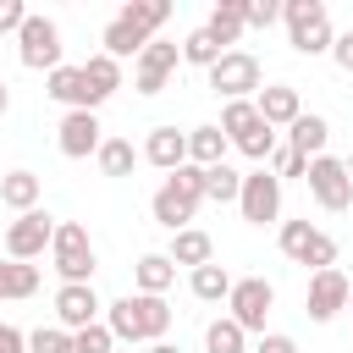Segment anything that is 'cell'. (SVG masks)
<instances>
[{"mask_svg":"<svg viewBox=\"0 0 353 353\" xmlns=\"http://www.w3.org/2000/svg\"><path fill=\"white\" fill-rule=\"evenodd\" d=\"M347 276L331 265V270H314V281H309V298H303V309H309V320L314 325H325V320H336V309H347Z\"/></svg>","mask_w":353,"mask_h":353,"instance_id":"15","label":"cell"},{"mask_svg":"<svg viewBox=\"0 0 353 353\" xmlns=\"http://www.w3.org/2000/svg\"><path fill=\"white\" fill-rule=\"evenodd\" d=\"M28 353H77V347H72V331H61V325H39V331L28 336Z\"/></svg>","mask_w":353,"mask_h":353,"instance_id":"34","label":"cell"},{"mask_svg":"<svg viewBox=\"0 0 353 353\" xmlns=\"http://www.w3.org/2000/svg\"><path fill=\"white\" fill-rule=\"evenodd\" d=\"M110 342H116V336H110V325H99V320L83 325V331H72V347H77V353H110Z\"/></svg>","mask_w":353,"mask_h":353,"instance_id":"36","label":"cell"},{"mask_svg":"<svg viewBox=\"0 0 353 353\" xmlns=\"http://www.w3.org/2000/svg\"><path fill=\"white\" fill-rule=\"evenodd\" d=\"M237 193H243V176H237V171H232L226 160L204 171V199H215V204H232Z\"/></svg>","mask_w":353,"mask_h":353,"instance_id":"33","label":"cell"},{"mask_svg":"<svg viewBox=\"0 0 353 353\" xmlns=\"http://www.w3.org/2000/svg\"><path fill=\"white\" fill-rule=\"evenodd\" d=\"M325 138H331V127H325V116H298V121L287 127V149H298L303 160H314V154H325Z\"/></svg>","mask_w":353,"mask_h":353,"instance_id":"23","label":"cell"},{"mask_svg":"<svg viewBox=\"0 0 353 353\" xmlns=\"http://www.w3.org/2000/svg\"><path fill=\"white\" fill-rule=\"evenodd\" d=\"M281 254L292 265H314V270H331L336 265V243L320 226H309V221H281Z\"/></svg>","mask_w":353,"mask_h":353,"instance_id":"7","label":"cell"},{"mask_svg":"<svg viewBox=\"0 0 353 353\" xmlns=\"http://www.w3.org/2000/svg\"><path fill=\"white\" fill-rule=\"evenodd\" d=\"M342 171H347V182H353V154H347V160H342Z\"/></svg>","mask_w":353,"mask_h":353,"instance_id":"44","label":"cell"},{"mask_svg":"<svg viewBox=\"0 0 353 353\" xmlns=\"http://www.w3.org/2000/svg\"><path fill=\"white\" fill-rule=\"evenodd\" d=\"M276 17H281L276 0H243V28H270Z\"/></svg>","mask_w":353,"mask_h":353,"instance_id":"37","label":"cell"},{"mask_svg":"<svg viewBox=\"0 0 353 353\" xmlns=\"http://www.w3.org/2000/svg\"><path fill=\"white\" fill-rule=\"evenodd\" d=\"M50 237H55V221L44 215V210H28V215H17L11 226H6V254L11 259H39L44 248H50Z\"/></svg>","mask_w":353,"mask_h":353,"instance_id":"13","label":"cell"},{"mask_svg":"<svg viewBox=\"0 0 353 353\" xmlns=\"http://www.w3.org/2000/svg\"><path fill=\"white\" fill-rule=\"evenodd\" d=\"M17 50H22V66L55 72V66H61V28H55L50 17H33V11H28V22L17 28Z\"/></svg>","mask_w":353,"mask_h":353,"instance_id":"8","label":"cell"},{"mask_svg":"<svg viewBox=\"0 0 353 353\" xmlns=\"http://www.w3.org/2000/svg\"><path fill=\"white\" fill-rule=\"evenodd\" d=\"M28 22V6L22 0H0V33H17Z\"/></svg>","mask_w":353,"mask_h":353,"instance_id":"38","label":"cell"},{"mask_svg":"<svg viewBox=\"0 0 353 353\" xmlns=\"http://www.w3.org/2000/svg\"><path fill=\"white\" fill-rule=\"evenodd\" d=\"M265 171L281 182V176H303V171H309V160H303L298 149H287V143H281V149H270V165H265Z\"/></svg>","mask_w":353,"mask_h":353,"instance_id":"35","label":"cell"},{"mask_svg":"<svg viewBox=\"0 0 353 353\" xmlns=\"http://www.w3.org/2000/svg\"><path fill=\"white\" fill-rule=\"evenodd\" d=\"M149 353H182V347H171V342H149Z\"/></svg>","mask_w":353,"mask_h":353,"instance_id":"42","label":"cell"},{"mask_svg":"<svg viewBox=\"0 0 353 353\" xmlns=\"http://www.w3.org/2000/svg\"><path fill=\"white\" fill-rule=\"evenodd\" d=\"M204 28H210V33H215V44L226 50V44L243 33V0H221V6L210 11V22H204Z\"/></svg>","mask_w":353,"mask_h":353,"instance_id":"28","label":"cell"},{"mask_svg":"<svg viewBox=\"0 0 353 353\" xmlns=\"http://www.w3.org/2000/svg\"><path fill=\"white\" fill-rule=\"evenodd\" d=\"M254 353H298V342L292 336H281V331H270V336H259V347Z\"/></svg>","mask_w":353,"mask_h":353,"instance_id":"39","label":"cell"},{"mask_svg":"<svg viewBox=\"0 0 353 353\" xmlns=\"http://www.w3.org/2000/svg\"><path fill=\"white\" fill-rule=\"evenodd\" d=\"M199 204H204V171L199 165H176L165 182H160V193H154V221L165 226V232H182L193 215H199Z\"/></svg>","mask_w":353,"mask_h":353,"instance_id":"3","label":"cell"},{"mask_svg":"<svg viewBox=\"0 0 353 353\" xmlns=\"http://www.w3.org/2000/svg\"><path fill=\"white\" fill-rule=\"evenodd\" d=\"M226 309H232V320H237L243 331H265V314L276 309V287H270L265 276H243V281H232Z\"/></svg>","mask_w":353,"mask_h":353,"instance_id":"9","label":"cell"},{"mask_svg":"<svg viewBox=\"0 0 353 353\" xmlns=\"http://www.w3.org/2000/svg\"><path fill=\"white\" fill-rule=\"evenodd\" d=\"M50 254H55V270H61V287L66 281H88L94 276V243L77 221H61L55 237H50Z\"/></svg>","mask_w":353,"mask_h":353,"instance_id":"6","label":"cell"},{"mask_svg":"<svg viewBox=\"0 0 353 353\" xmlns=\"http://www.w3.org/2000/svg\"><path fill=\"white\" fill-rule=\"evenodd\" d=\"M176 61H182V44L149 39V44L138 50V66H132V83H138V94H160V88H165V77L176 72Z\"/></svg>","mask_w":353,"mask_h":353,"instance_id":"14","label":"cell"},{"mask_svg":"<svg viewBox=\"0 0 353 353\" xmlns=\"http://www.w3.org/2000/svg\"><path fill=\"white\" fill-rule=\"evenodd\" d=\"M99 116L94 110H66L61 116V154L66 160H88V154H99Z\"/></svg>","mask_w":353,"mask_h":353,"instance_id":"17","label":"cell"},{"mask_svg":"<svg viewBox=\"0 0 353 353\" xmlns=\"http://www.w3.org/2000/svg\"><path fill=\"white\" fill-rule=\"evenodd\" d=\"M221 132H226V143H232L237 154H248V160H270V149H276V127H265V116L254 110V99H226Z\"/></svg>","mask_w":353,"mask_h":353,"instance_id":"4","label":"cell"},{"mask_svg":"<svg viewBox=\"0 0 353 353\" xmlns=\"http://www.w3.org/2000/svg\"><path fill=\"white\" fill-rule=\"evenodd\" d=\"M44 94H50V99H61V105H72V110H83V72H77V66H55Z\"/></svg>","mask_w":353,"mask_h":353,"instance_id":"32","label":"cell"},{"mask_svg":"<svg viewBox=\"0 0 353 353\" xmlns=\"http://www.w3.org/2000/svg\"><path fill=\"white\" fill-rule=\"evenodd\" d=\"M94 160H99V171H105V176H132V165H138V149H132L127 138H105Z\"/></svg>","mask_w":353,"mask_h":353,"instance_id":"27","label":"cell"},{"mask_svg":"<svg viewBox=\"0 0 353 353\" xmlns=\"http://www.w3.org/2000/svg\"><path fill=\"white\" fill-rule=\"evenodd\" d=\"M132 276H138V292H154V298H160V292L176 281V265H171L165 254H143V259L132 265Z\"/></svg>","mask_w":353,"mask_h":353,"instance_id":"25","label":"cell"},{"mask_svg":"<svg viewBox=\"0 0 353 353\" xmlns=\"http://www.w3.org/2000/svg\"><path fill=\"white\" fill-rule=\"evenodd\" d=\"M77 72H83V110L105 105V99H110V94L121 88V61H110L105 50H99V55H88V61H83Z\"/></svg>","mask_w":353,"mask_h":353,"instance_id":"18","label":"cell"},{"mask_svg":"<svg viewBox=\"0 0 353 353\" xmlns=\"http://www.w3.org/2000/svg\"><path fill=\"white\" fill-rule=\"evenodd\" d=\"M99 292L88 287V281H66L61 292H55V320H61V331H83V325H94L99 320Z\"/></svg>","mask_w":353,"mask_h":353,"instance_id":"16","label":"cell"},{"mask_svg":"<svg viewBox=\"0 0 353 353\" xmlns=\"http://www.w3.org/2000/svg\"><path fill=\"white\" fill-rule=\"evenodd\" d=\"M331 55H336V66H342V72H353V33L331 39Z\"/></svg>","mask_w":353,"mask_h":353,"instance_id":"41","label":"cell"},{"mask_svg":"<svg viewBox=\"0 0 353 353\" xmlns=\"http://www.w3.org/2000/svg\"><path fill=\"white\" fill-rule=\"evenodd\" d=\"M0 353H28V336L17 325H6V320H0Z\"/></svg>","mask_w":353,"mask_h":353,"instance_id":"40","label":"cell"},{"mask_svg":"<svg viewBox=\"0 0 353 353\" xmlns=\"http://www.w3.org/2000/svg\"><path fill=\"white\" fill-rule=\"evenodd\" d=\"M165 259L171 265H210L215 259V243H210V232H199V226H182V232H171V248H165Z\"/></svg>","mask_w":353,"mask_h":353,"instance_id":"21","label":"cell"},{"mask_svg":"<svg viewBox=\"0 0 353 353\" xmlns=\"http://www.w3.org/2000/svg\"><path fill=\"white\" fill-rule=\"evenodd\" d=\"M210 88H215L221 99H248V94H259V61H254L248 50H226V55L210 66Z\"/></svg>","mask_w":353,"mask_h":353,"instance_id":"10","label":"cell"},{"mask_svg":"<svg viewBox=\"0 0 353 353\" xmlns=\"http://www.w3.org/2000/svg\"><path fill=\"white\" fill-rule=\"evenodd\" d=\"M226 132L221 127H193L188 132V165H199V171H210V165H221L226 160Z\"/></svg>","mask_w":353,"mask_h":353,"instance_id":"22","label":"cell"},{"mask_svg":"<svg viewBox=\"0 0 353 353\" xmlns=\"http://www.w3.org/2000/svg\"><path fill=\"white\" fill-rule=\"evenodd\" d=\"M143 160H149V165H160V171L188 165V132H176V127H154V132H149V143H143Z\"/></svg>","mask_w":353,"mask_h":353,"instance_id":"20","label":"cell"},{"mask_svg":"<svg viewBox=\"0 0 353 353\" xmlns=\"http://www.w3.org/2000/svg\"><path fill=\"white\" fill-rule=\"evenodd\" d=\"M226 292H232V276H226V265H215V259H210V265H199V270H193V298H204V303H221Z\"/></svg>","mask_w":353,"mask_h":353,"instance_id":"29","label":"cell"},{"mask_svg":"<svg viewBox=\"0 0 353 353\" xmlns=\"http://www.w3.org/2000/svg\"><path fill=\"white\" fill-rule=\"evenodd\" d=\"M165 17H171L165 0H127V6L105 22V55H110V61L138 55V50L154 39V28H165Z\"/></svg>","mask_w":353,"mask_h":353,"instance_id":"1","label":"cell"},{"mask_svg":"<svg viewBox=\"0 0 353 353\" xmlns=\"http://www.w3.org/2000/svg\"><path fill=\"white\" fill-rule=\"evenodd\" d=\"M237 210H243V221L248 226H265V221H276L281 215V182L259 165V171H248L243 176V193H237Z\"/></svg>","mask_w":353,"mask_h":353,"instance_id":"12","label":"cell"},{"mask_svg":"<svg viewBox=\"0 0 353 353\" xmlns=\"http://www.w3.org/2000/svg\"><path fill=\"white\" fill-rule=\"evenodd\" d=\"M243 325L232 320V314H221V320H210V331H204V353H243Z\"/></svg>","mask_w":353,"mask_h":353,"instance_id":"30","label":"cell"},{"mask_svg":"<svg viewBox=\"0 0 353 353\" xmlns=\"http://www.w3.org/2000/svg\"><path fill=\"white\" fill-rule=\"evenodd\" d=\"M39 292V265L0 259V298H33Z\"/></svg>","mask_w":353,"mask_h":353,"instance_id":"26","label":"cell"},{"mask_svg":"<svg viewBox=\"0 0 353 353\" xmlns=\"http://www.w3.org/2000/svg\"><path fill=\"white\" fill-rule=\"evenodd\" d=\"M303 182H309V193H314L320 210H347L353 204V182H347L342 160H331V154H314L309 171H303Z\"/></svg>","mask_w":353,"mask_h":353,"instance_id":"11","label":"cell"},{"mask_svg":"<svg viewBox=\"0 0 353 353\" xmlns=\"http://www.w3.org/2000/svg\"><path fill=\"white\" fill-rule=\"evenodd\" d=\"M281 17H287V44L298 50V55H325L331 50V11L320 6V0H287L281 6Z\"/></svg>","mask_w":353,"mask_h":353,"instance_id":"5","label":"cell"},{"mask_svg":"<svg viewBox=\"0 0 353 353\" xmlns=\"http://www.w3.org/2000/svg\"><path fill=\"white\" fill-rule=\"evenodd\" d=\"M6 105H11V94H6V77H0V116H6Z\"/></svg>","mask_w":353,"mask_h":353,"instance_id":"43","label":"cell"},{"mask_svg":"<svg viewBox=\"0 0 353 353\" xmlns=\"http://www.w3.org/2000/svg\"><path fill=\"white\" fill-rule=\"evenodd\" d=\"M221 55H226V50L215 44V33H210V28H193V33L182 39V61H193V66H204V72H210Z\"/></svg>","mask_w":353,"mask_h":353,"instance_id":"31","label":"cell"},{"mask_svg":"<svg viewBox=\"0 0 353 353\" xmlns=\"http://www.w3.org/2000/svg\"><path fill=\"white\" fill-rule=\"evenodd\" d=\"M110 336H121V342H160L165 336V325H171V309H165V298H154V292H127V298H116L110 303Z\"/></svg>","mask_w":353,"mask_h":353,"instance_id":"2","label":"cell"},{"mask_svg":"<svg viewBox=\"0 0 353 353\" xmlns=\"http://www.w3.org/2000/svg\"><path fill=\"white\" fill-rule=\"evenodd\" d=\"M0 204L17 210V215L39 210V176H33V171H6V176H0Z\"/></svg>","mask_w":353,"mask_h":353,"instance_id":"24","label":"cell"},{"mask_svg":"<svg viewBox=\"0 0 353 353\" xmlns=\"http://www.w3.org/2000/svg\"><path fill=\"white\" fill-rule=\"evenodd\" d=\"M347 314H353V292H347Z\"/></svg>","mask_w":353,"mask_h":353,"instance_id":"45","label":"cell"},{"mask_svg":"<svg viewBox=\"0 0 353 353\" xmlns=\"http://www.w3.org/2000/svg\"><path fill=\"white\" fill-rule=\"evenodd\" d=\"M254 110L265 116V127H292V121L303 116L292 83H270V88H259V94H254Z\"/></svg>","mask_w":353,"mask_h":353,"instance_id":"19","label":"cell"}]
</instances>
